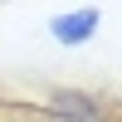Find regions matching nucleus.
I'll return each mask as SVG.
<instances>
[{
	"label": "nucleus",
	"instance_id": "obj_1",
	"mask_svg": "<svg viewBox=\"0 0 122 122\" xmlns=\"http://www.w3.org/2000/svg\"><path fill=\"white\" fill-rule=\"evenodd\" d=\"M107 107L98 93H78V88H54L49 93V112H59L64 122H107Z\"/></svg>",
	"mask_w": 122,
	"mask_h": 122
},
{
	"label": "nucleus",
	"instance_id": "obj_2",
	"mask_svg": "<svg viewBox=\"0 0 122 122\" xmlns=\"http://www.w3.org/2000/svg\"><path fill=\"white\" fill-rule=\"evenodd\" d=\"M98 10L93 5H83V10H68V15H59L54 25H49V34L59 39V44H88V39L98 34Z\"/></svg>",
	"mask_w": 122,
	"mask_h": 122
}]
</instances>
